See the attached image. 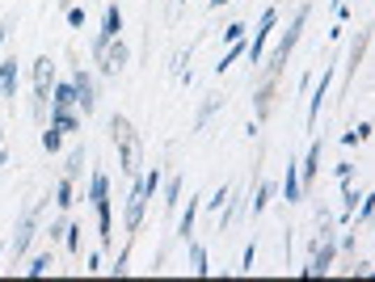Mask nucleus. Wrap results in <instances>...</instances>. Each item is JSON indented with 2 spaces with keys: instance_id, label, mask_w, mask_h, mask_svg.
Instances as JSON below:
<instances>
[{
  "instance_id": "1",
  "label": "nucleus",
  "mask_w": 375,
  "mask_h": 282,
  "mask_svg": "<svg viewBox=\"0 0 375 282\" xmlns=\"http://www.w3.org/2000/svg\"><path fill=\"white\" fill-rule=\"evenodd\" d=\"M308 13H312V5H300V9H295V17H291V26L283 30V38H279V47H274V55H270V64H266V80H279V72H283V64L291 59V51H295V43H300V30L308 26Z\"/></svg>"
},
{
  "instance_id": "2",
  "label": "nucleus",
  "mask_w": 375,
  "mask_h": 282,
  "mask_svg": "<svg viewBox=\"0 0 375 282\" xmlns=\"http://www.w3.org/2000/svg\"><path fill=\"white\" fill-rule=\"evenodd\" d=\"M51 84H55V64L51 55L34 59V114L47 122V101H51Z\"/></svg>"
},
{
  "instance_id": "3",
  "label": "nucleus",
  "mask_w": 375,
  "mask_h": 282,
  "mask_svg": "<svg viewBox=\"0 0 375 282\" xmlns=\"http://www.w3.org/2000/svg\"><path fill=\"white\" fill-rule=\"evenodd\" d=\"M72 89H76V101H72V110H76L80 118H89V114L97 110V89H93V72L76 68V72H72Z\"/></svg>"
},
{
  "instance_id": "4",
  "label": "nucleus",
  "mask_w": 375,
  "mask_h": 282,
  "mask_svg": "<svg viewBox=\"0 0 375 282\" xmlns=\"http://www.w3.org/2000/svg\"><path fill=\"white\" fill-rule=\"evenodd\" d=\"M274 26H279V9L270 5L262 17H258V30H253V43H249V64H262V51H266V43H270V34H274Z\"/></svg>"
},
{
  "instance_id": "5",
  "label": "nucleus",
  "mask_w": 375,
  "mask_h": 282,
  "mask_svg": "<svg viewBox=\"0 0 375 282\" xmlns=\"http://www.w3.org/2000/svg\"><path fill=\"white\" fill-rule=\"evenodd\" d=\"M333 257H337L333 236H316V253H312V265H304V278H325L333 269Z\"/></svg>"
},
{
  "instance_id": "6",
  "label": "nucleus",
  "mask_w": 375,
  "mask_h": 282,
  "mask_svg": "<svg viewBox=\"0 0 375 282\" xmlns=\"http://www.w3.org/2000/svg\"><path fill=\"white\" fill-rule=\"evenodd\" d=\"M127 59H131V51H127V43H122V38H110V43L101 47V55H97V64H101L105 76L122 72V68H127Z\"/></svg>"
},
{
  "instance_id": "7",
  "label": "nucleus",
  "mask_w": 375,
  "mask_h": 282,
  "mask_svg": "<svg viewBox=\"0 0 375 282\" xmlns=\"http://www.w3.org/2000/svg\"><path fill=\"white\" fill-rule=\"evenodd\" d=\"M144 207H148V190H144V181L135 177V190H131V198H127V232H140V223H144Z\"/></svg>"
},
{
  "instance_id": "8",
  "label": "nucleus",
  "mask_w": 375,
  "mask_h": 282,
  "mask_svg": "<svg viewBox=\"0 0 375 282\" xmlns=\"http://www.w3.org/2000/svg\"><path fill=\"white\" fill-rule=\"evenodd\" d=\"M118 34H122V9L110 5V9H105V22H101V34H97V43H93V55H101V47H105L110 38H118Z\"/></svg>"
},
{
  "instance_id": "9",
  "label": "nucleus",
  "mask_w": 375,
  "mask_h": 282,
  "mask_svg": "<svg viewBox=\"0 0 375 282\" xmlns=\"http://www.w3.org/2000/svg\"><path fill=\"white\" fill-rule=\"evenodd\" d=\"M329 84H333V64L321 72V84L312 89V101H308V131L316 126V118H321V105H325V93H329Z\"/></svg>"
},
{
  "instance_id": "10",
  "label": "nucleus",
  "mask_w": 375,
  "mask_h": 282,
  "mask_svg": "<svg viewBox=\"0 0 375 282\" xmlns=\"http://www.w3.org/2000/svg\"><path fill=\"white\" fill-rule=\"evenodd\" d=\"M321 152H325V144H321V139H312V148H308V161L300 165V190H308V186L316 181V169H321Z\"/></svg>"
},
{
  "instance_id": "11",
  "label": "nucleus",
  "mask_w": 375,
  "mask_h": 282,
  "mask_svg": "<svg viewBox=\"0 0 375 282\" xmlns=\"http://www.w3.org/2000/svg\"><path fill=\"white\" fill-rule=\"evenodd\" d=\"M0 93H5V97H17V55L0 59Z\"/></svg>"
},
{
  "instance_id": "12",
  "label": "nucleus",
  "mask_w": 375,
  "mask_h": 282,
  "mask_svg": "<svg viewBox=\"0 0 375 282\" xmlns=\"http://www.w3.org/2000/svg\"><path fill=\"white\" fill-rule=\"evenodd\" d=\"M97 207V232H101V244L110 248V240H114V215H110V198H101V202H93Z\"/></svg>"
},
{
  "instance_id": "13",
  "label": "nucleus",
  "mask_w": 375,
  "mask_h": 282,
  "mask_svg": "<svg viewBox=\"0 0 375 282\" xmlns=\"http://www.w3.org/2000/svg\"><path fill=\"white\" fill-rule=\"evenodd\" d=\"M30 240H34V215H26V219H22V228H17V236H13V257H26Z\"/></svg>"
},
{
  "instance_id": "14",
  "label": "nucleus",
  "mask_w": 375,
  "mask_h": 282,
  "mask_svg": "<svg viewBox=\"0 0 375 282\" xmlns=\"http://www.w3.org/2000/svg\"><path fill=\"white\" fill-rule=\"evenodd\" d=\"M47 122H51V126H59V131H80V122H84V118H80L76 110H51V118H47Z\"/></svg>"
},
{
  "instance_id": "15",
  "label": "nucleus",
  "mask_w": 375,
  "mask_h": 282,
  "mask_svg": "<svg viewBox=\"0 0 375 282\" xmlns=\"http://www.w3.org/2000/svg\"><path fill=\"white\" fill-rule=\"evenodd\" d=\"M283 198H287V202H300V198H304V190H300V165H291V161H287V181H283Z\"/></svg>"
},
{
  "instance_id": "16",
  "label": "nucleus",
  "mask_w": 375,
  "mask_h": 282,
  "mask_svg": "<svg viewBox=\"0 0 375 282\" xmlns=\"http://www.w3.org/2000/svg\"><path fill=\"white\" fill-rule=\"evenodd\" d=\"M244 51H249V43H244V38H240V43H228V51L219 55V64H215V72L223 76V72H228V68H232V64H236V59H240Z\"/></svg>"
},
{
  "instance_id": "17",
  "label": "nucleus",
  "mask_w": 375,
  "mask_h": 282,
  "mask_svg": "<svg viewBox=\"0 0 375 282\" xmlns=\"http://www.w3.org/2000/svg\"><path fill=\"white\" fill-rule=\"evenodd\" d=\"M101 198H110V177L101 169H93V177H89V202H101Z\"/></svg>"
},
{
  "instance_id": "18",
  "label": "nucleus",
  "mask_w": 375,
  "mask_h": 282,
  "mask_svg": "<svg viewBox=\"0 0 375 282\" xmlns=\"http://www.w3.org/2000/svg\"><path fill=\"white\" fill-rule=\"evenodd\" d=\"M358 198H362V194H354L350 177H341V219H354V207H358Z\"/></svg>"
},
{
  "instance_id": "19",
  "label": "nucleus",
  "mask_w": 375,
  "mask_h": 282,
  "mask_svg": "<svg viewBox=\"0 0 375 282\" xmlns=\"http://www.w3.org/2000/svg\"><path fill=\"white\" fill-rule=\"evenodd\" d=\"M270 198H274V181H266V177H262V181H258V190H253V215H262Z\"/></svg>"
},
{
  "instance_id": "20",
  "label": "nucleus",
  "mask_w": 375,
  "mask_h": 282,
  "mask_svg": "<svg viewBox=\"0 0 375 282\" xmlns=\"http://www.w3.org/2000/svg\"><path fill=\"white\" fill-rule=\"evenodd\" d=\"M72 202H76V190H72V177H64V181L55 186V207H59V211H68Z\"/></svg>"
},
{
  "instance_id": "21",
  "label": "nucleus",
  "mask_w": 375,
  "mask_h": 282,
  "mask_svg": "<svg viewBox=\"0 0 375 282\" xmlns=\"http://www.w3.org/2000/svg\"><path fill=\"white\" fill-rule=\"evenodd\" d=\"M198 207H203L198 198H190V202H186V215H182V223H177V232H182V240H190V232H194V215H198Z\"/></svg>"
},
{
  "instance_id": "22",
  "label": "nucleus",
  "mask_w": 375,
  "mask_h": 282,
  "mask_svg": "<svg viewBox=\"0 0 375 282\" xmlns=\"http://www.w3.org/2000/svg\"><path fill=\"white\" fill-rule=\"evenodd\" d=\"M367 139H371V122H358L354 131H346V135H341V144H346V148H354V144H367Z\"/></svg>"
},
{
  "instance_id": "23",
  "label": "nucleus",
  "mask_w": 375,
  "mask_h": 282,
  "mask_svg": "<svg viewBox=\"0 0 375 282\" xmlns=\"http://www.w3.org/2000/svg\"><path fill=\"white\" fill-rule=\"evenodd\" d=\"M190 261H194V274H198V278L211 274V265H207V248H203V244H190Z\"/></svg>"
},
{
  "instance_id": "24",
  "label": "nucleus",
  "mask_w": 375,
  "mask_h": 282,
  "mask_svg": "<svg viewBox=\"0 0 375 282\" xmlns=\"http://www.w3.org/2000/svg\"><path fill=\"white\" fill-rule=\"evenodd\" d=\"M59 144H64V131L47 122V126H43V148H47V152H59Z\"/></svg>"
},
{
  "instance_id": "25",
  "label": "nucleus",
  "mask_w": 375,
  "mask_h": 282,
  "mask_svg": "<svg viewBox=\"0 0 375 282\" xmlns=\"http://www.w3.org/2000/svg\"><path fill=\"white\" fill-rule=\"evenodd\" d=\"M177 198H182V177H169V186H165V211H177Z\"/></svg>"
},
{
  "instance_id": "26",
  "label": "nucleus",
  "mask_w": 375,
  "mask_h": 282,
  "mask_svg": "<svg viewBox=\"0 0 375 282\" xmlns=\"http://www.w3.org/2000/svg\"><path fill=\"white\" fill-rule=\"evenodd\" d=\"M51 265H55V261H51V253H43V257H34V261L26 265V274H30V278H43Z\"/></svg>"
},
{
  "instance_id": "27",
  "label": "nucleus",
  "mask_w": 375,
  "mask_h": 282,
  "mask_svg": "<svg viewBox=\"0 0 375 282\" xmlns=\"http://www.w3.org/2000/svg\"><path fill=\"white\" fill-rule=\"evenodd\" d=\"M140 181H144V190H148V198H156V190H161V181H165V173H161V169L152 165V173H148V177H140Z\"/></svg>"
},
{
  "instance_id": "28",
  "label": "nucleus",
  "mask_w": 375,
  "mask_h": 282,
  "mask_svg": "<svg viewBox=\"0 0 375 282\" xmlns=\"http://www.w3.org/2000/svg\"><path fill=\"white\" fill-rule=\"evenodd\" d=\"M244 30H249L244 22H232V26H223V47H228V43H240V38H244Z\"/></svg>"
},
{
  "instance_id": "29",
  "label": "nucleus",
  "mask_w": 375,
  "mask_h": 282,
  "mask_svg": "<svg viewBox=\"0 0 375 282\" xmlns=\"http://www.w3.org/2000/svg\"><path fill=\"white\" fill-rule=\"evenodd\" d=\"M371 215H375V198L362 194V198H358V223H371Z\"/></svg>"
},
{
  "instance_id": "30",
  "label": "nucleus",
  "mask_w": 375,
  "mask_h": 282,
  "mask_svg": "<svg viewBox=\"0 0 375 282\" xmlns=\"http://www.w3.org/2000/svg\"><path fill=\"white\" fill-rule=\"evenodd\" d=\"M228 194H232V190H228V186H219V190H215V194L207 198V211H215V215H219V207L228 202Z\"/></svg>"
},
{
  "instance_id": "31",
  "label": "nucleus",
  "mask_w": 375,
  "mask_h": 282,
  "mask_svg": "<svg viewBox=\"0 0 375 282\" xmlns=\"http://www.w3.org/2000/svg\"><path fill=\"white\" fill-rule=\"evenodd\" d=\"M64 240H68V248H72V253H80V228H76V223H68V228H64Z\"/></svg>"
},
{
  "instance_id": "32",
  "label": "nucleus",
  "mask_w": 375,
  "mask_h": 282,
  "mask_svg": "<svg viewBox=\"0 0 375 282\" xmlns=\"http://www.w3.org/2000/svg\"><path fill=\"white\" fill-rule=\"evenodd\" d=\"M253 257H258V244H253V240H249V244H244V257H240V269H244V274H249V269H253Z\"/></svg>"
},
{
  "instance_id": "33",
  "label": "nucleus",
  "mask_w": 375,
  "mask_h": 282,
  "mask_svg": "<svg viewBox=\"0 0 375 282\" xmlns=\"http://www.w3.org/2000/svg\"><path fill=\"white\" fill-rule=\"evenodd\" d=\"M68 26H72V30L84 26V9H80V5H68Z\"/></svg>"
},
{
  "instance_id": "34",
  "label": "nucleus",
  "mask_w": 375,
  "mask_h": 282,
  "mask_svg": "<svg viewBox=\"0 0 375 282\" xmlns=\"http://www.w3.org/2000/svg\"><path fill=\"white\" fill-rule=\"evenodd\" d=\"M110 274H114V278H122V274H127V248H122V253L114 257V265H110Z\"/></svg>"
},
{
  "instance_id": "35",
  "label": "nucleus",
  "mask_w": 375,
  "mask_h": 282,
  "mask_svg": "<svg viewBox=\"0 0 375 282\" xmlns=\"http://www.w3.org/2000/svg\"><path fill=\"white\" fill-rule=\"evenodd\" d=\"M80 165H84V152H72V161H68V177H76Z\"/></svg>"
},
{
  "instance_id": "36",
  "label": "nucleus",
  "mask_w": 375,
  "mask_h": 282,
  "mask_svg": "<svg viewBox=\"0 0 375 282\" xmlns=\"http://www.w3.org/2000/svg\"><path fill=\"white\" fill-rule=\"evenodd\" d=\"M211 114H215V101H207V105L198 110V126H207V118H211Z\"/></svg>"
},
{
  "instance_id": "37",
  "label": "nucleus",
  "mask_w": 375,
  "mask_h": 282,
  "mask_svg": "<svg viewBox=\"0 0 375 282\" xmlns=\"http://www.w3.org/2000/svg\"><path fill=\"white\" fill-rule=\"evenodd\" d=\"M64 228H68V223L59 219V223H51V228H47V236H51V240H64Z\"/></svg>"
},
{
  "instance_id": "38",
  "label": "nucleus",
  "mask_w": 375,
  "mask_h": 282,
  "mask_svg": "<svg viewBox=\"0 0 375 282\" xmlns=\"http://www.w3.org/2000/svg\"><path fill=\"white\" fill-rule=\"evenodd\" d=\"M9 38V22H0V43H5Z\"/></svg>"
},
{
  "instance_id": "39",
  "label": "nucleus",
  "mask_w": 375,
  "mask_h": 282,
  "mask_svg": "<svg viewBox=\"0 0 375 282\" xmlns=\"http://www.w3.org/2000/svg\"><path fill=\"white\" fill-rule=\"evenodd\" d=\"M223 5H232V0H211V9H223Z\"/></svg>"
},
{
  "instance_id": "40",
  "label": "nucleus",
  "mask_w": 375,
  "mask_h": 282,
  "mask_svg": "<svg viewBox=\"0 0 375 282\" xmlns=\"http://www.w3.org/2000/svg\"><path fill=\"white\" fill-rule=\"evenodd\" d=\"M182 5H186V0H169V9H173V13H177V9H182Z\"/></svg>"
},
{
  "instance_id": "41",
  "label": "nucleus",
  "mask_w": 375,
  "mask_h": 282,
  "mask_svg": "<svg viewBox=\"0 0 375 282\" xmlns=\"http://www.w3.org/2000/svg\"><path fill=\"white\" fill-rule=\"evenodd\" d=\"M0 148H5V135H0Z\"/></svg>"
},
{
  "instance_id": "42",
  "label": "nucleus",
  "mask_w": 375,
  "mask_h": 282,
  "mask_svg": "<svg viewBox=\"0 0 375 282\" xmlns=\"http://www.w3.org/2000/svg\"><path fill=\"white\" fill-rule=\"evenodd\" d=\"M0 257H5V248H0Z\"/></svg>"
}]
</instances>
